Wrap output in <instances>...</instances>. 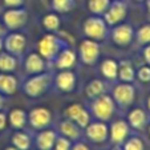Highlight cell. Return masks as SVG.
Instances as JSON below:
<instances>
[{
    "label": "cell",
    "mask_w": 150,
    "mask_h": 150,
    "mask_svg": "<svg viewBox=\"0 0 150 150\" xmlns=\"http://www.w3.org/2000/svg\"><path fill=\"white\" fill-rule=\"evenodd\" d=\"M51 84V76L47 73H37L24 82V93L29 97H39L48 89Z\"/></svg>",
    "instance_id": "6da1fadb"
},
{
    "label": "cell",
    "mask_w": 150,
    "mask_h": 150,
    "mask_svg": "<svg viewBox=\"0 0 150 150\" xmlns=\"http://www.w3.org/2000/svg\"><path fill=\"white\" fill-rule=\"evenodd\" d=\"M28 20V13L23 8H8L3 13V24L7 29L16 31L23 28Z\"/></svg>",
    "instance_id": "7a4b0ae2"
},
{
    "label": "cell",
    "mask_w": 150,
    "mask_h": 150,
    "mask_svg": "<svg viewBox=\"0 0 150 150\" xmlns=\"http://www.w3.org/2000/svg\"><path fill=\"white\" fill-rule=\"evenodd\" d=\"M113 112H114V104L110 97L106 96V94H101V96L97 97L93 104V113L97 118L106 121V120L110 118Z\"/></svg>",
    "instance_id": "3957f363"
},
{
    "label": "cell",
    "mask_w": 150,
    "mask_h": 150,
    "mask_svg": "<svg viewBox=\"0 0 150 150\" xmlns=\"http://www.w3.org/2000/svg\"><path fill=\"white\" fill-rule=\"evenodd\" d=\"M60 49V42L56 36L47 35L39 41V54L44 59L52 60L56 57L57 52Z\"/></svg>",
    "instance_id": "277c9868"
},
{
    "label": "cell",
    "mask_w": 150,
    "mask_h": 150,
    "mask_svg": "<svg viewBox=\"0 0 150 150\" xmlns=\"http://www.w3.org/2000/svg\"><path fill=\"white\" fill-rule=\"evenodd\" d=\"M3 44L8 53L17 56V54L23 53L24 49H25L27 39L21 33H11L8 36H6V39L3 40Z\"/></svg>",
    "instance_id": "5b68a950"
},
{
    "label": "cell",
    "mask_w": 150,
    "mask_h": 150,
    "mask_svg": "<svg viewBox=\"0 0 150 150\" xmlns=\"http://www.w3.org/2000/svg\"><path fill=\"white\" fill-rule=\"evenodd\" d=\"M84 32L91 39H104L105 35H106V25H105L104 20L98 19V17H91L85 21Z\"/></svg>",
    "instance_id": "8992f818"
},
{
    "label": "cell",
    "mask_w": 150,
    "mask_h": 150,
    "mask_svg": "<svg viewBox=\"0 0 150 150\" xmlns=\"http://www.w3.org/2000/svg\"><path fill=\"white\" fill-rule=\"evenodd\" d=\"M29 120V124L35 129H44L47 127L52 121V114L48 109L45 108H36L31 110L29 116L27 117Z\"/></svg>",
    "instance_id": "52a82bcc"
},
{
    "label": "cell",
    "mask_w": 150,
    "mask_h": 150,
    "mask_svg": "<svg viewBox=\"0 0 150 150\" xmlns=\"http://www.w3.org/2000/svg\"><path fill=\"white\" fill-rule=\"evenodd\" d=\"M65 116L68 118L73 120L74 122H77V125L81 127H86L89 125V121H91L89 113L80 104H73L68 106L65 110Z\"/></svg>",
    "instance_id": "ba28073f"
},
{
    "label": "cell",
    "mask_w": 150,
    "mask_h": 150,
    "mask_svg": "<svg viewBox=\"0 0 150 150\" xmlns=\"http://www.w3.org/2000/svg\"><path fill=\"white\" fill-rule=\"evenodd\" d=\"M125 16H126V6L124 3H121V1L113 3L105 11V20L110 25L118 24L121 20L125 19Z\"/></svg>",
    "instance_id": "9c48e42d"
},
{
    "label": "cell",
    "mask_w": 150,
    "mask_h": 150,
    "mask_svg": "<svg viewBox=\"0 0 150 150\" xmlns=\"http://www.w3.org/2000/svg\"><path fill=\"white\" fill-rule=\"evenodd\" d=\"M80 53H81V59L86 64H93L97 60L100 53V45L93 40H85L81 42L80 47Z\"/></svg>",
    "instance_id": "30bf717a"
},
{
    "label": "cell",
    "mask_w": 150,
    "mask_h": 150,
    "mask_svg": "<svg viewBox=\"0 0 150 150\" xmlns=\"http://www.w3.org/2000/svg\"><path fill=\"white\" fill-rule=\"evenodd\" d=\"M113 97L118 104L129 105L134 100V88L129 84H120L114 88Z\"/></svg>",
    "instance_id": "8fae6325"
},
{
    "label": "cell",
    "mask_w": 150,
    "mask_h": 150,
    "mask_svg": "<svg viewBox=\"0 0 150 150\" xmlns=\"http://www.w3.org/2000/svg\"><path fill=\"white\" fill-rule=\"evenodd\" d=\"M86 136L93 142H104L108 137V127L102 122H94L86 126Z\"/></svg>",
    "instance_id": "7c38bea8"
},
{
    "label": "cell",
    "mask_w": 150,
    "mask_h": 150,
    "mask_svg": "<svg viewBox=\"0 0 150 150\" xmlns=\"http://www.w3.org/2000/svg\"><path fill=\"white\" fill-rule=\"evenodd\" d=\"M132 39H133V29H132V27L126 25V24L118 25L113 31V41L116 42L117 45H121V47L129 45Z\"/></svg>",
    "instance_id": "4fadbf2b"
},
{
    "label": "cell",
    "mask_w": 150,
    "mask_h": 150,
    "mask_svg": "<svg viewBox=\"0 0 150 150\" xmlns=\"http://www.w3.org/2000/svg\"><path fill=\"white\" fill-rule=\"evenodd\" d=\"M44 60L40 54L37 53H29L28 57L25 59V62H24V68H25V72L29 74H37L41 73L44 71Z\"/></svg>",
    "instance_id": "5bb4252c"
},
{
    "label": "cell",
    "mask_w": 150,
    "mask_h": 150,
    "mask_svg": "<svg viewBox=\"0 0 150 150\" xmlns=\"http://www.w3.org/2000/svg\"><path fill=\"white\" fill-rule=\"evenodd\" d=\"M56 142V133L53 130H42L36 137V146L39 150H52Z\"/></svg>",
    "instance_id": "9a60e30c"
},
{
    "label": "cell",
    "mask_w": 150,
    "mask_h": 150,
    "mask_svg": "<svg viewBox=\"0 0 150 150\" xmlns=\"http://www.w3.org/2000/svg\"><path fill=\"white\" fill-rule=\"evenodd\" d=\"M17 91V80L9 73H0V93L11 96Z\"/></svg>",
    "instance_id": "2e32d148"
},
{
    "label": "cell",
    "mask_w": 150,
    "mask_h": 150,
    "mask_svg": "<svg viewBox=\"0 0 150 150\" xmlns=\"http://www.w3.org/2000/svg\"><path fill=\"white\" fill-rule=\"evenodd\" d=\"M56 84L59 89H61L62 92H72L74 89V85H76V77L72 72L64 71L59 73L56 79Z\"/></svg>",
    "instance_id": "e0dca14e"
},
{
    "label": "cell",
    "mask_w": 150,
    "mask_h": 150,
    "mask_svg": "<svg viewBox=\"0 0 150 150\" xmlns=\"http://www.w3.org/2000/svg\"><path fill=\"white\" fill-rule=\"evenodd\" d=\"M129 133V126L125 121H116L112 125L110 137L114 144H122Z\"/></svg>",
    "instance_id": "ac0fdd59"
},
{
    "label": "cell",
    "mask_w": 150,
    "mask_h": 150,
    "mask_svg": "<svg viewBox=\"0 0 150 150\" xmlns=\"http://www.w3.org/2000/svg\"><path fill=\"white\" fill-rule=\"evenodd\" d=\"M17 60L13 54L8 52H0V72L1 73H11L16 69Z\"/></svg>",
    "instance_id": "d6986e66"
},
{
    "label": "cell",
    "mask_w": 150,
    "mask_h": 150,
    "mask_svg": "<svg viewBox=\"0 0 150 150\" xmlns=\"http://www.w3.org/2000/svg\"><path fill=\"white\" fill-rule=\"evenodd\" d=\"M12 127L15 129H23L27 124V113L23 109H13L11 110L9 116L7 117Z\"/></svg>",
    "instance_id": "ffe728a7"
},
{
    "label": "cell",
    "mask_w": 150,
    "mask_h": 150,
    "mask_svg": "<svg viewBox=\"0 0 150 150\" xmlns=\"http://www.w3.org/2000/svg\"><path fill=\"white\" fill-rule=\"evenodd\" d=\"M74 62H76V54H74V52L67 49V51L61 52L56 64H57V68H60V69H69L74 65Z\"/></svg>",
    "instance_id": "44dd1931"
},
{
    "label": "cell",
    "mask_w": 150,
    "mask_h": 150,
    "mask_svg": "<svg viewBox=\"0 0 150 150\" xmlns=\"http://www.w3.org/2000/svg\"><path fill=\"white\" fill-rule=\"evenodd\" d=\"M12 146L19 150H29L31 147V138L24 132H16L12 136Z\"/></svg>",
    "instance_id": "7402d4cb"
},
{
    "label": "cell",
    "mask_w": 150,
    "mask_h": 150,
    "mask_svg": "<svg viewBox=\"0 0 150 150\" xmlns=\"http://www.w3.org/2000/svg\"><path fill=\"white\" fill-rule=\"evenodd\" d=\"M129 122L133 127L136 129H141L146 122V113L142 109H134L129 113Z\"/></svg>",
    "instance_id": "603a6c76"
},
{
    "label": "cell",
    "mask_w": 150,
    "mask_h": 150,
    "mask_svg": "<svg viewBox=\"0 0 150 150\" xmlns=\"http://www.w3.org/2000/svg\"><path fill=\"white\" fill-rule=\"evenodd\" d=\"M105 89V85L102 81L100 80H93L92 82H89L86 89H85V93L89 98H97L98 96H101L102 92Z\"/></svg>",
    "instance_id": "cb8c5ba5"
},
{
    "label": "cell",
    "mask_w": 150,
    "mask_h": 150,
    "mask_svg": "<svg viewBox=\"0 0 150 150\" xmlns=\"http://www.w3.org/2000/svg\"><path fill=\"white\" fill-rule=\"evenodd\" d=\"M101 72L108 79H116L118 74V64L114 60H105L101 65Z\"/></svg>",
    "instance_id": "d4e9b609"
},
{
    "label": "cell",
    "mask_w": 150,
    "mask_h": 150,
    "mask_svg": "<svg viewBox=\"0 0 150 150\" xmlns=\"http://www.w3.org/2000/svg\"><path fill=\"white\" fill-rule=\"evenodd\" d=\"M60 129H61V133L69 139H76V138H79V136H80L79 127L72 121H64L60 125Z\"/></svg>",
    "instance_id": "484cf974"
},
{
    "label": "cell",
    "mask_w": 150,
    "mask_h": 150,
    "mask_svg": "<svg viewBox=\"0 0 150 150\" xmlns=\"http://www.w3.org/2000/svg\"><path fill=\"white\" fill-rule=\"evenodd\" d=\"M118 76L120 79L122 80V81H132V80L134 79V69L133 67L130 65V62H127V61H124L120 64L118 67Z\"/></svg>",
    "instance_id": "4316f807"
},
{
    "label": "cell",
    "mask_w": 150,
    "mask_h": 150,
    "mask_svg": "<svg viewBox=\"0 0 150 150\" xmlns=\"http://www.w3.org/2000/svg\"><path fill=\"white\" fill-rule=\"evenodd\" d=\"M109 7V0H89L88 1V8L91 12L96 15L105 13V11Z\"/></svg>",
    "instance_id": "83f0119b"
},
{
    "label": "cell",
    "mask_w": 150,
    "mask_h": 150,
    "mask_svg": "<svg viewBox=\"0 0 150 150\" xmlns=\"http://www.w3.org/2000/svg\"><path fill=\"white\" fill-rule=\"evenodd\" d=\"M42 25L45 27V29H48V31H54V29H57L60 25V19L54 13H49V15H47V16H44V19H42Z\"/></svg>",
    "instance_id": "f1b7e54d"
},
{
    "label": "cell",
    "mask_w": 150,
    "mask_h": 150,
    "mask_svg": "<svg viewBox=\"0 0 150 150\" xmlns=\"http://www.w3.org/2000/svg\"><path fill=\"white\" fill-rule=\"evenodd\" d=\"M52 4H53V8L57 12H68L72 8V4H73V0H52Z\"/></svg>",
    "instance_id": "f546056e"
},
{
    "label": "cell",
    "mask_w": 150,
    "mask_h": 150,
    "mask_svg": "<svg viewBox=\"0 0 150 150\" xmlns=\"http://www.w3.org/2000/svg\"><path fill=\"white\" fill-rule=\"evenodd\" d=\"M124 150H144V142L137 137H133L125 144Z\"/></svg>",
    "instance_id": "4dcf8cb0"
},
{
    "label": "cell",
    "mask_w": 150,
    "mask_h": 150,
    "mask_svg": "<svg viewBox=\"0 0 150 150\" xmlns=\"http://www.w3.org/2000/svg\"><path fill=\"white\" fill-rule=\"evenodd\" d=\"M137 36H138V41L142 42V44H147V42H150V24L144 25L142 28H139Z\"/></svg>",
    "instance_id": "1f68e13d"
},
{
    "label": "cell",
    "mask_w": 150,
    "mask_h": 150,
    "mask_svg": "<svg viewBox=\"0 0 150 150\" xmlns=\"http://www.w3.org/2000/svg\"><path fill=\"white\" fill-rule=\"evenodd\" d=\"M53 147L54 150H69L71 149V142L65 137H60V138H56Z\"/></svg>",
    "instance_id": "d6a6232c"
},
{
    "label": "cell",
    "mask_w": 150,
    "mask_h": 150,
    "mask_svg": "<svg viewBox=\"0 0 150 150\" xmlns=\"http://www.w3.org/2000/svg\"><path fill=\"white\" fill-rule=\"evenodd\" d=\"M138 80H139V81H144V82L150 81V68H149V67H144V68L139 69Z\"/></svg>",
    "instance_id": "836d02e7"
},
{
    "label": "cell",
    "mask_w": 150,
    "mask_h": 150,
    "mask_svg": "<svg viewBox=\"0 0 150 150\" xmlns=\"http://www.w3.org/2000/svg\"><path fill=\"white\" fill-rule=\"evenodd\" d=\"M3 3L8 8H19V7L23 6L24 0H3Z\"/></svg>",
    "instance_id": "e575fe53"
},
{
    "label": "cell",
    "mask_w": 150,
    "mask_h": 150,
    "mask_svg": "<svg viewBox=\"0 0 150 150\" xmlns=\"http://www.w3.org/2000/svg\"><path fill=\"white\" fill-rule=\"evenodd\" d=\"M7 121H8V120H7V116L1 110H0V132H3L4 129H6Z\"/></svg>",
    "instance_id": "d590c367"
},
{
    "label": "cell",
    "mask_w": 150,
    "mask_h": 150,
    "mask_svg": "<svg viewBox=\"0 0 150 150\" xmlns=\"http://www.w3.org/2000/svg\"><path fill=\"white\" fill-rule=\"evenodd\" d=\"M144 56H145V60H146V62H147V64H150V45L145 48Z\"/></svg>",
    "instance_id": "8d00e7d4"
},
{
    "label": "cell",
    "mask_w": 150,
    "mask_h": 150,
    "mask_svg": "<svg viewBox=\"0 0 150 150\" xmlns=\"http://www.w3.org/2000/svg\"><path fill=\"white\" fill-rule=\"evenodd\" d=\"M73 150H89V149H88V146L84 144H77L76 146L73 147Z\"/></svg>",
    "instance_id": "74e56055"
},
{
    "label": "cell",
    "mask_w": 150,
    "mask_h": 150,
    "mask_svg": "<svg viewBox=\"0 0 150 150\" xmlns=\"http://www.w3.org/2000/svg\"><path fill=\"white\" fill-rule=\"evenodd\" d=\"M4 33H6V27H4V24L0 21V36L3 37L4 36Z\"/></svg>",
    "instance_id": "f35d334b"
},
{
    "label": "cell",
    "mask_w": 150,
    "mask_h": 150,
    "mask_svg": "<svg viewBox=\"0 0 150 150\" xmlns=\"http://www.w3.org/2000/svg\"><path fill=\"white\" fill-rule=\"evenodd\" d=\"M3 106H4V97H3V94L0 93V110L3 109Z\"/></svg>",
    "instance_id": "ab89813d"
},
{
    "label": "cell",
    "mask_w": 150,
    "mask_h": 150,
    "mask_svg": "<svg viewBox=\"0 0 150 150\" xmlns=\"http://www.w3.org/2000/svg\"><path fill=\"white\" fill-rule=\"evenodd\" d=\"M4 48V44H3V37L0 36V52H1V49Z\"/></svg>",
    "instance_id": "60d3db41"
},
{
    "label": "cell",
    "mask_w": 150,
    "mask_h": 150,
    "mask_svg": "<svg viewBox=\"0 0 150 150\" xmlns=\"http://www.w3.org/2000/svg\"><path fill=\"white\" fill-rule=\"evenodd\" d=\"M4 150H19V149H16L15 146H8V147H6Z\"/></svg>",
    "instance_id": "b9f144b4"
},
{
    "label": "cell",
    "mask_w": 150,
    "mask_h": 150,
    "mask_svg": "<svg viewBox=\"0 0 150 150\" xmlns=\"http://www.w3.org/2000/svg\"><path fill=\"white\" fill-rule=\"evenodd\" d=\"M147 9H149V12H150V0H147Z\"/></svg>",
    "instance_id": "7bdbcfd3"
},
{
    "label": "cell",
    "mask_w": 150,
    "mask_h": 150,
    "mask_svg": "<svg viewBox=\"0 0 150 150\" xmlns=\"http://www.w3.org/2000/svg\"><path fill=\"white\" fill-rule=\"evenodd\" d=\"M147 106H149V109H150V97H149V101H147Z\"/></svg>",
    "instance_id": "ee69618b"
},
{
    "label": "cell",
    "mask_w": 150,
    "mask_h": 150,
    "mask_svg": "<svg viewBox=\"0 0 150 150\" xmlns=\"http://www.w3.org/2000/svg\"><path fill=\"white\" fill-rule=\"evenodd\" d=\"M116 150H121V149H116Z\"/></svg>",
    "instance_id": "f6af8a7d"
},
{
    "label": "cell",
    "mask_w": 150,
    "mask_h": 150,
    "mask_svg": "<svg viewBox=\"0 0 150 150\" xmlns=\"http://www.w3.org/2000/svg\"><path fill=\"white\" fill-rule=\"evenodd\" d=\"M149 133H150V129H149Z\"/></svg>",
    "instance_id": "bcb514c9"
},
{
    "label": "cell",
    "mask_w": 150,
    "mask_h": 150,
    "mask_svg": "<svg viewBox=\"0 0 150 150\" xmlns=\"http://www.w3.org/2000/svg\"><path fill=\"white\" fill-rule=\"evenodd\" d=\"M137 1H139V0H137Z\"/></svg>",
    "instance_id": "7dc6e473"
}]
</instances>
